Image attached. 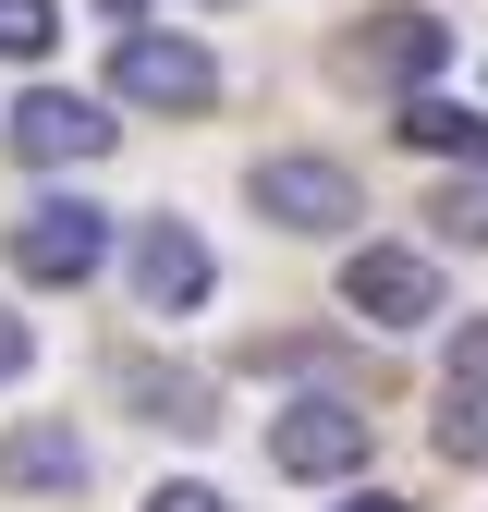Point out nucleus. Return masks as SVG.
Wrapping results in <instances>:
<instances>
[{"label":"nucleus","mask_w":488,"mask_h":512,"mask_svg":"<svg viewBox=\"0 0 488 512\" xmlns=\"http://www.w3.org/2000/svg\"><path fill=\"white\" fill-rule=\"evenodd\" d=\"M110 98H135V110H208L220 98V61L196 37H171V25H122L110 37Z\"/></svg>","instance_id":"1"},{"label":"nucleus","mask_w":488,"mask_h":512,"mask_svg":"<svg viewBox=\"0 0 488 512\" xmlns=\"http://www.w3.org/2000/svg\"><path fill=\"white\" fill-rule=\"evenodd\" d=\"M244 196H257V220H281V232H354L366 220V196H354V171L342 159H257V183H244Z\"/></svg>","instance_id":"2"},{"label":"nucleus","mask_w":488,"mask_h":512,"mask_svg":"<svg viewBox=\"0 0 488 512\" xmlns=\"http://www.w3.org/2000/svg\"><path fill=\"white\" fill-rule=\"evenodd\" d=\"M342 305L366 330H427V317H440V269H427L415 244H354L342 256Z\"/></svg>","instance_id":"3"},{"label":"nucleus","mask_w":488,"mask_h":512,"mask_svg":"<svg viewBox=\"0 0 488 512\" xmlns=\"http://www.w3.org/2000/svg\"><path fill=\"white\" fill-rule=\"evenodd\" d=\"M98 256H110V208H86V196H37L25 220H13V269L25 281H86L98 269Z\"/></svg>","instance_id":"4"},{"label":"nucleus","mask_w":488,"mask_h":512,"mask_svg":"<svg viewBox=\"0 0 488 512\" xmlns=\"http://www.w3.org/2000/svg\"><path fill=\"white\" fill-rule=\"evenodd\" d=\"M122 135V122L98 110V98H74V86H25L13 98V159H37V171H74V159H98Z\"/></svg>","instance_id":"5"},{"label":"nucleus","mask_w":488,"mask_h":512,"mask_svg":"<svg viewBox=\"0 0 488 512\" xmlns=\"http://www.w3.org/2000/svg\"><path fill=\"white\" fill-rule=\"evenodd\" d=\"M208 244H196V220H135V305L147 317H196L208 305Z\"/></svg>","instance_id":"6"},{"label":"nucleus","mask_w":488,"mask_h":512,"mask_svg":"<svg viewBox=\"0 0 488 512\" xmlns=\"http://www.w3.org/2000/svg\"><path fill=\"white\" fill-rule=\"evenodd\" d=\"M269 464H281V476H354V464H366V415H354V403H281Z\"/></svg>","instance_id":"7"},{"label":"nucleus","mask_w":488,"mask_h":512,"mask_svg":"<svg viewBox=\"0 0 488 512\" xmlns=\"http://www.w3.org/2000/svg\"><path fill=\"white\" fill-rule=\"evenodd\" d=\"M0 476H13L25 500H74L86 488V439L61 427V415H25L13 439H0Z\"/></svg>","instance_id":"8"},{"label":"nucleus","mask_w":488,"mask_h":512,"mask_svg":"<svg viewBox=\"0 0 488 512\" xmlns=\"http://www.w3.org/2000/svg\"><path fill=\"white\" fill-rule=\"evenodd\" d=\"M354 61H366V74H391V86H427V74L452 61V25H427V13H379V25L354 37Z\"/></svg>","instance_id":"9"},{"label":"nucleus","mask_w":488,"mask_h":512,"mask_svg":"<svg viewBox=\"0 0 488 512\" xmlns=\"http://www.w3.org/2000/svg\"><path fill=\"white\" fill-rule=\"evenodd\" d=\"M403 147H427V159H464V171H488V122L464 110V98H427V86H403V122H391Z\"/></svg>","instance_id":"10"},{"label":"nucleus","mask_w":488,"mask_h":512,"mask_svg":"<svg viewBox=\"0 0 488 512\" xmlns=\"http://www.w3.org/2000/svg\"><path fill=\"white\" fill-rule=\"evenodd\" d=\"M122 403H147V427H220L208 378H171V366H122Z\"/></svg>","instance_id":"11"},{"label":"nucleus","mask_w":488,"mask_h":512,"mask_svg":"<svg viewBox=\"0 0 488 512\" xmlns=\"http://www.w3.org/2000/svg\"><path fill=\"white\" fill-rule=\"evenodd\" d=\"M440 452L452 464H488V391H440Z\"/></svg>","instance_id":"12"},{"label":"nucleus","mask_w":488,"mask_h":512,"mask_svg":"<svg viewBox=\"0 0 488 512\" xmlns=\"http://www.w3.org/2000/svg\"><path fill=\"white\" fill-rule=\"evenodd\" d=\"M49 37H61L49 0H0V61H49Z\"/></svg>","instance_id":"13"},{"label":"nucleus","mask_w":488,"mask_h":512,"mask_svg":"<svg viewBox=\"0 0 488 512\" xmlns=\"http://www.w3.org/2000/svg\"><path fill=\"white\" fill-rule=\"evenodd\" d=\"M427 220H440V244H488V171H476V183H452Z\"/></svg>","instance_id":"14"},{"label":"nucleus","mask_w":488,"mask_h":512,"mask_svg":"<svg viewBox=\"0 0 488 512\" xmlns=\"http://www.w3.org/2000/svg\"><path fill=\"white\" fill-rule=\"evenodd\" d=\"M440 391H488V317L452 330V378H440Z\"/></svg>","instance_id":"15"},{"label":"nucleus","mask_w":488,"mask_h":512,"mask_svg":"<svg viewBox=\"0 0 488 512\" xmlns=\"http://www.w3.org/2000/svg\"><path fill=\"white\" fill-rule=\"evenodd\" d=\"M25 366H37V330H25V317H13V305H0V391H13V378H25Z\"/></svg>","instance_id":"16"},{"label":"nucleus","mask_w":488,"mask_h":512,"mask_svg":"<svg viewBox=\"0 0 488 512\" xmlns=\"http://www.w3.org/2000/svg\"><path fill=\"white\" fill-rule=\"evenodd\" d=\"M147 512H232V500H220V488H196V476H171V488H159Z\"/></svg>","instance_id":"17"},{"label":"nucleus","mask_w":488,"mask_h":512,"mask_svg":"<svg viewBox=\"0 0 488 512\" xmlns=\"http://www.w3.org/2000/svg\"><path fill=\"white\" fill-rule=\"evenodd\" d=\"M98 13H110V25H147V0H98Z\"/></svg>","instance_id":"18"},{"label":"nucleus","mask_w":488,"mask_h":512,"mask_svg":"<svg viewBox=\"0 0 488 512\" xmlns=\"http://www.w3.org/2000/svg\"><path fill=\"white\" fill-rule=\"evenodd\" d=\"M342 512H403V500H379V488H366V500H342Z\"/></svg>","instance_id":"19"}]
</instances>
